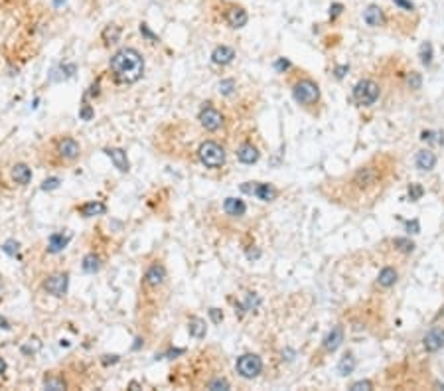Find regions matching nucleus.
Returning <instances> with one entry per match:
<instances>
[{
  "label": "nucleus",
  "instance_id": "nucleus-1",
  "mask_svg": "<svg viewBox=\"0 0 444 391\" xmlns=\"http://www.w3.org/2000/svg\"><path fill=\"white\" fill-rule=\"evenodd\" d=\"M109 69L117 83L131 85L144 75V58L135 47H120L111 55Z\"/></svg>",
  "mask_w": 444,
  "mask_h": 391
},
{
  "label": "nucleus",
  "instance_id": "nucleus-2",
  "mask_svg": "<svg viewBox=\"0 0 444 391\" xmlns=\"http://www.w3.org/2000/svg\"><path fill=\"white\" fill-rule=\"evenodd\" d=\"M49 162L57 166H71L81 158L83 146L81 142L71 135H55L47 144Z\"/></svg>",
  "mask_w": 444,
  "mask_h": 391
},
{
  "label": "nucleus",
  "instance_id": "nucleus-3",
  "mask_svg": "<svg viewBox=\"0 0 444 391\" xmlns=\"http://www.w3.org/2000/svg\"><path fill=\"white\" fill-rule=\"evenodd\" d=\"M198 158L206 168L217 170L225 164V148L215 140H204L198 146Z\"/></svg>",
  "mask_w": 444,
  "mask_h": 391
},
{
  "label": "nucleus",
  "instance_id": "nucleus-4",
  "mask_svg": "<svg viewBox=\"0 0 444 391\" xmlns=\"http://www.w3.org/2000/svg\"><path fill=\"white\" fill-rule=\"evenodd\" d=\"M292 97L298 105L302 107H312L320 101V87L312 79H298L292 85Z\"/></svg>",
  "mask_w": 444,
  "mask_h": 391
},
{
  "label": "nucleus",
  "instance_id": "nucleus-5",
  "mask_svg": "<svg viewBox=\"0 0 444 391\" xmlns=\"http://www.w3.org/2000/svg\"><path fill=\"white\" fill-rule=\"evenodd\" d=\"M70 289V273L68 271H53L44 278L42 291L53 297V299H64Z\"/></svg>",
  "mask_w": 444,
  "mask_h": 391
},
{
  "label": "nucleus",
  "instance_id": "nucleus-6",
  "mask_svg": "<svg viewBox=\"0 0 444 391\" xmlns=\"http://www.w3.org/2000/svg\"><path fill=\"white\" fill-rule=\"evenodd\" d=\"M379 99V85L373 79H361L353 87V101L361 107H369Z\"/></svg>",
  "mask_w": 444,
  "mask_h": 391
},
{
  "label": "nucleus",
  "instance_id": "nucleus-7",
  "mask_svg": "<svg viewBox=\"0 0 444 391\" xmlns=\"http://www.w3.org/2000/svg\"><path fill=\"white\" fill-rule=\"evenodd\" d=\"M381 180V170H377L375 166H361L353 176H351V186L355 190H371L379 184Z\"/></svg>",
  "mask_w": 444,
  "mask_h": 391
},
{
  "label": "nucleus",
  "instance_id": "nucleus-8",
  "mask_svg": "<svg viewBox=\"0 0 444 391\" xmlns=\"http://www.w3.org/2000/svg\"><path fill=\"white\" fill-rule=\"evenodd\" d=\"M235 369H237V373L241 377L253 379V377H257L259 373L263 371V360L259 358L257 354H243V356L237 358Z\"/></svg>",
  "mask_w": 444,
  "mask_h": 391
},
{
  "label": "nucleus",
  "instance_id": "nucleus-9",
  "mask_svg": "<svg viewBox=\"0 0 444 391\" xmlns=\"http://www.w3.org/2000/svg\"><path fill=\"white\" fill-rule=\"evenodd\" d=\"M198 121H200V125H202L206 131H210V133L219 131V129L225 125V117H223V113H221L219 109H215L211 103L204 105V107L200 109Z\"/></svg>",
  "mask_w": 444,
  "mask_h": 391
},
{
  "label": "nucleus",
  "instance_id": "nucleus-10",
  "mask_svg": "<svg viewBox=\"0 0 444 391\" xmlns=\"http://www.w3.org/2000/svg\"><path fill=\"white\" fill-rule=\"evenodd\" d=\"M166 278H168V273H166V267H164L162 263H152L146 271H144V276H142V283H144V287H148V289H160L164 283H166Z\"/></svg>",
  "mask_w": 444,
  "mask_h": 391
},
{
  "label": "nucleus",
  "instance_id": "nucleus-11",
  "mask_svg": "<svg viewBox=\"0 0 444 391\" xmlns=\"http://www.w3.org/2000/svg\"><path fill=\"white\" fill-rule=\"evenodd\" d=\"M223 20L229 24V28H243L247 20H249V16H247V12H245V8L243 6H237V4H229L227 8H225V12H223Z\"/></svg>",
  "mask_w": 444,
  "mask_h": 391
},
{
  "label": "nucleus",
  "instance_id": "nucleus-12",
  "mask_svg": "<svg viewBox=\"0 0 444 391\" xmlns=\"http://www.w3.org/2000/svg\"><path fill=\"white\" fill-rule=\"evenodd\" d=\"M10 180L18 186H28L32 182V168L26 162H16L10 168Z\"/></svg>",
  "mask_w": 444,
  "mask_h": 391
},
{
  "label": "nucleus",
  "instance_id": "nucleus-13",
  "mask_svg": "<svg viewBox=\"0 0 444 391\" xmlns=\"http://www.w3.org/2000/svg\"><path fill=\"white\" fill-rule=\"evenodd\" d=\"M105 154L113 160L115 168L118 172H129L131 170V164H129V156L122 148H117V146H111V148H105Z\"/></svg>",
  "mask_w": 444,
  "mask_h": 391
},
{
  "label": "nucleus",
  "instance_id": "nucleus-14",
  "mask_svg": "<svg viewBox=\"0 0 444 391\" xmlns=\"http://www.w3.org/2000/svg\"><path fill=\"white\" fill-rule=\"evenodd\" d=\"M422 346L426 352H438L440 348H444V330L442 328H432L424 340H422Z\"/></svg>",
  "mask_w": 444,
  "mask_h": 391
},
{
  "label": "nucleus",
  "instance_id": "nucleus-15",
  "mask_svg": "<svg viewBox=\"0 0 444 391\" xmlns=\"http://www.w3.org/2000/svg\"><path fill=\"white\" fill-rule=\"evenodd\" d=\"M75 209H77V213H79L81 217H95V215H105V213H107V206H105L103 202H99V200L85 202V204L77 206Z\"/></svg>",
  "mask_w": 444,
  "mask_h": 391
},
{
  "label": "nucleus",
  "instance_id": "nucleus-16",
  "mask_svg": "<svg viewBox=\"0 0 444 391\" xmlns=\"http://www.w3.org/2000/svg\"><path fill=\"white\" fill-rule=\"evenodd\" d=\"M70 241H71V235L70 233H64V231H57V233L49 235V239H47V253H59V251H64V249L70 245Z\"/></svg>",
  "mask_w": 444,
  "mask_h": 391
},
{
  "label": "nucleus",
  "instance_id": "nucleus-17",
  "mask_svg": "<svg viewBox=\"0 0 444 391\" xmlns=\"http://www.w3.org/2000/svg\"><path fill=\"white\" fill-rule=\"evenodd\" d=\"M235 60V49L229 46H217L211 51V62L215 66H229Z\"/></svg>",
  "mask_w": 444,
  "mask_h": 391
},
{
  "label": "nucleus",
  "instance_id": "nucleus-18",
  "mask_svg": "<svg viewBox=\"0 0 444 391\" xmlns=\"http://www.w3.org/2000/svg\"><path fill=\"white\" fill-rule=\"evenodd\" d=\"M363 20L367 26H383L385 22V14H383V8L381 6H377V4H369L365 10H363Z\"/></svg>",
  "mask_w": 444,
  "mask_h": 391
},
{
  "label": "nucleus",
  "instance_id": "nucleus-19",
  "mask_svg": "<svg viewBox=\"0 0 444 391\" xmlns=\"http://www.w3.org/2000/svg\"><path fill=\"white\" fill-rule=\"evenodd\" d=\"M237 158L243 164H255L259 160V148L251 142H243L237 148Z\"/></svg>",
  "mask_w": 444,
  "mask_h": 391
},
{
  "label": "nucleus",
  "instance_id": "nucleus-20",
  "mask_svg": "<svg viewBox=\"0 0 444 391\" xmlns=\"http://www.w3.org/2000/svg\"><path fill=\"white\" fill-rule=\"evenodd\" d=\"M342 342H344V328L342 326H334L328 332L326 338H324V350L326 352H336L342 346Z\"/></svg>",
  "mask_w": 444,
  "mask_h": 391
},
{
  "label": "nucleus",
  "instance_id": "nucleus-21",
  "mask_svg": "<svg viewBox=\"0 0 444 391\" xmlns=\"http://www.w3.org/2000/svg\"><path fill=\"white\" fill-rule=\"evenodd\" d=\"M101 267H103V259H101V255L91 251V253H87L83 257V261H81V269L87 273V275H95V273H99L101 271Z\"/></svg>",
  "mask_w": 444,
  "mask_h": 391
},
{
  "label": "nucleus",
  "instance_id": "nucleus-22",
  "mask_svg": "<svg viewBox=\"0 0 444 391\" xmlns=\"http://www.w3.org/2000/svg\"><path fill=\"white\" fill-rule=\"evenodd\" d=\"M223 211H225L227 215H231V217H243L245 211H247V206H245V202L239 200V198H227V200L223 202Z\"/></svg>",
  "mask_w": 444,
  "mask_h": 391
},
{
  "label": "nucleus",
  "instance_id": "nucleus-23",
  "mask_svg": "<svg viewBox=\"0 0 444 391\" xmlns=\"http://www.w3.org/2000/svg\"><path fill=\"white\" fill-rule=\"evenodd\" d=\"M415 164H417L419 170L428 172V170H432V168L436 166V156H434V152H430V150H421V152H417Z\"/></svg>",
  "mask_w": 444,
  "mask_h": 391
},
{
  "label": "nucleus",
  "instance_id": "nucleus-24",
  "mask_svg": "<svg viewBox=\"0 0 444 391\" xmlns=\"http://www.w3.org/2000/svg\"><path fill=\"white\" fill-rule=\"evenodd\" d=\"M120 34H122L120 26H117V24H107V26L103 28V32H101V40H103L105 46H111V44H117L118 40H120Z\"/></svg>",
  "mask_w": 444,
  "mask_h": 391
},
{
  "label": "nucleus",
  "instance_id": "nucleus-25",
  "mask_svg": "<svg viewBox=\"0 0 444 391\" xmlns=\"http://www.w3.org/2000/svg\"><path fill=\"white\" fill-rule=\"evenodd\" d=\"M187 332H189V336H194V338H198V340L206 338V334H208L206 320H202V318H198V316L189 318V322H187Z\"/></svg>",
  "mask_w": 444,
  "mask_h": 391
},
{
  "label": "nucleus",
  "instance_id": "nucleus-26",
  "mask_svg": "<svg viewBox=\"0 0 444 391\" xmlns=\"http://www.w3.org/2000/svg\"><path fill=\"white\" fill-rule=\"evenodd\" d=\"M397 278H399V273L393 267H385V269H381V273L377 276V283H379V287L389 289V287H393V285L397 283Z\"/></svg>",
  "mask_w": 444,
  "mask_h": 391
},
{
  "label": "nucleus",
  "instance_id": "nucleus-27",
  "mask_svg": "<svg viewBox=\"0 0 444 391\" xmlns=\"http://www.w3.org/2000/svg\"><path fill=\"white\" fill-rule=\"evenodd\" d=\"M253 194L257 196L259 200H263V202H273L275 198H277V190L273 188L271 184H255V190H253Z\"/></svg>",
  "mask_w": 444,
  "mask_h": 391
},
{
  "label": "nucleus",
  "instance_id": "nucleus-28",
  "mask_svg": "<svg viewBox=\"0 0 444 391\" xmlns=\"http://www.w3.org/2000/svg\"><path fill=\"white\" fill-rule=\"evenodd\" d=\"M44 387L46 389H66L68 379L64 375H57V373H47L44 377Z\"/></svg>",
  "mask_w": 444,
  "mask_h": 391
},
{
  "label": "nucleus",
  "instance_id": "nucleus-29",
  "mask_svg": "<svg viewBox=\"0 0 444 391\" xmlns=\"http://www.w3.org/2000/svg\"><path fill=\"white\" fill-rule=\"evenodd\" d=\"M353 369H355V358H353L351 354H346V356L340 360V364H338V371H340L342 375H350Z\"/></svg>",
  "mask_w": 444,
  "mask_h": 391
},
{
  "label": "nucleus",
  "instance_id": "nucleus-30",
  "mask_svg": "<svg viewBox=\"0 0 444 391\" xmlns=\"http://www.w3.org/2000/svg\"><path fill=\"white\" fill-rule=\"evenodd\" d=\"M235 89H237V83H235L233 79H223V81H219V85H217V91L221 93V95H233Z\"/></svg>",
  "mask_w": 444,
  "mask_h": 391
},
{
  "label": "nucleus",
  "instance_id": "nucleus-31",
  "mask_svg": "<svg viewBox=\"0 0 444 391\" xmlns=\"http://www.w3.org/2000/svg\"><path fill=\"white\" fill-rule=\"evenodd\" d=\"M421 138L426 142H432V144H444L442 133H436V131H424Z\"/></svg>",
  "mask_w": 444,
  "mask_h": 391
},
{
  "label": "nucleus",
  "instance_id": "nucleus-32",
  "mask_svg": "<svg viewBox=\"0 0 444 391\" xmlns=\"http://www.w3.org/2000/svg\"><path fill=\"white\" fill-rule=\"evenodd\" d=\"M421 62L422 66H430L432 64V46L428 42L421 46Z\"/></svg>",
  "mask_w": 444,
  "mask_h": 391
},
{
  "label": "nucleus",
  "instance_id": "nucleus-33",
  "mask_svg": "<svg viewBox=\"0 0 444 391\" xmlns=\"http://www.w3.org/2000/svg\"><path fill=\"white\" fill-rule=\"evenodd\" d=\"M393 245H397V249H401L403 253H411V251L415 249L413 241H409V239H395V241H393Z\"/></svg>",
  "mask_w": 444,
  "mask_h": 391
},
{
  "label": "nucleus",
  "instance_id": "nucleus-34",
  "mask_svg": "<svg viewBox=\"0 0 444 391\" xmlns=\"http://www.w3.org/2000/svg\"><path fill=\"white\" fill-rule=\"evenodd\" d=\"M206 387H208V389H229V381L217 377V379H211Z\"/></svg>",
  "mask_w": 444,
  "mask_h": 391
},
{
  "label": "nucleus",
  "instance_id": "nucleus-35",
  "mask_svg": "<svg viewBox=\"0 0 444 391\" xmlns=\"http://www.w3.org/2000/svg\"><path fill=\"white\" fill-rule=\"evenodd\" d=\"M18 247H20V245H18V241H14V239H8V241L4 243V247H2V251L14 257V255L18 253Z\"/></svg>",
  "mask_w": 444,
  "mask_h": 391
},
{
  "label": "nucleus",
  "instance_id": "nucleus-36",
  "mask_svg": "<svg viewBox=\"0 0 444 391\" xmlns=\"http://www.w3.org/2000/svg\"><path fill=\"white\" fill-rule=\"evenodd\" d=\"M422 192H424V190H422L421 184H413L411 188H409V196H411V200H413V202H417V200L421 198Z\"/></svg>",
  "mask_w": 444,
  "mask_h": 391
},
{
  "label": "nucleus",
  "instance_id": "nucleus-37",
  "mask_svg": "<svg viewBox=\"0 0 444 391\" xmlns=\"http://www.w3.org/2000/svg\"><path fill=\"white\" fill-rule=\"evenodd\" d=\"M421 83H422L421 75H419L417 71H413V73L409 75V85H411V89H421Z\"/></svg>",
  "mask_w": 444,
  "mask_h": 391
},
{
  "label": "nucleus",
  "instance_id": "nucleus-38",
  "mask_svg": "<svg viewBox=\"0 0 444 391\" xmlns=\"http://www.w3.org/2000/svg\"><path fill=\"white\" fill-rule=\"evenodd\" d=\"M79 117H81L83 121H91V117H93V109H91V105L83 103V105H81V109H79Z\"/></svg>",
  "mask_w": 444,
  "mask_h": 391
},
{
  "label": "nucleus",
  "instance_id": "nucleus-39",
  "mask_svg": "<svg viewBox=\"0 0 444 391\" xmlns=\"http://www.w3.org/2000/svg\"><path fill=\"white\" fill-rule=\"evenodd\" d=\"M139 30H141L142 36H144V38H148L150 42H158V36H156L154 32H150V28H148L146 24H141V28H139Z\"/></svg>",
  "mask_w": 444,
  "mask_h": 391
},
{
  "label": "nucleus",
  "instance_id": "nucleus-40",
  "mask_svg": "<svg viewBox=\"0 0 444 391\" xmlns=\"http://www.w3.org/2000/svg\"><path fill=\"white\" fill-rule=\"evenodd\" d=\"M373 387V383L371 381H367V379H361V381H357V383H353L350 389L353 391H361V389H371Z\"/></svg>",
  "mask_w": 444,
  "mask_h": 391
},
{
  "label": "nucleus",
  "instance_id": "nucleus-41",
  "mask_svg": "<svg viewBox=\"0 0 444 391\" xmlns=\"http://www.w3.org/2000/svg\"><path fill=\"white\" fill-rule=\"evenodd\" d=\"M59 178H47V180H44V184H42V190H55L57 186H59Z\"/></svg>",
  "mask_w": 444,
  "mask_h": 391
},
{
  "label": "nucleus",
  "instance_id": "nucleus-42",
  "mask_svg": "<svg viewBox=\"0 0 444 391\" xmlns=\"http://www.w3.org/2000/svg\"><path fill=\"white\" fill-rule=\"evenodd\" d=\"M210 318L215 324H219L221 320H223V312H221L219 308H210Z\"/></svg>",
  "mask_w": 444,
  "mask_h": 391
},
{
  "label": "nucleus",
  "instance_id": "nucleus-43",
  "mask_svg": "<svg viewBox=\"0 0 444 391\" xmlns=\"http://www.w3.org/2000/svg\"><path fill=\"white\" fill-rule=\"evenodd\" d=\"M393 2H395L397 6H401L403 10H413V8H415V4H413L411 0H393Z\"/></svg>",
  "mask_w": 444,
  "mask_h": 391
},
{
  "label": "nucleus",
  "instance_id": "nucleus-44",
  "mask_svg": "<svg viewBox=\"0 0 444 391\" xmlns=\"http://www.w3.org/2000/svg\"><path fill=\"white\" fill-rule=\"evenodd\" d=\"M275 68L279 69V71H282V69H288L290 68V64H288V60H284V58H281L277 64H275Z\"/></svg>",
  "mask_w": 444,
  "mask_h": 391
},
{
  "label": "nucleus",
  "instance_id": "nucleus-45",
  "mask_svg": "<svg viewBox=\"0 0 444 391\" xmlns=\"http://www.w3.org/2000/svg\"><path fill=\"white\" fill-rule=\"evenodd\" d=\"M407 230L411 231V233H417V231H419V221H417V219L409 221V224H407Z\"/></svg>",
  "mask_w": 444,
  "mask_h": 391
},
{
  "label": "nucleus",
  "instance_id": "nucleus-46",
  "mask_svg": "<svg viewBox=\"0 0 444 391\" xmlns=\"http://www.w3.org/2000/svg\"><path fill=\"white\" fill-rule=\"evenodd\" d=\"M348 66H340V68H336V77H338V79H342V77H344V75H346V71H348Z\"/></svg>",
  "mask_w": 444,
  "mask_h": 391
},
{
  "label": "nucleus",
  "instance_id": "nucleus-47",
  "mask_svg": "<svg viewBox=\"0 0 444 391\" xmlns=\"http://www.w3.org/2000/svg\"><path fill=\"white\" fill-rule=\"evenodd\" d=\"M34 342H36V350H40V348H42V344L38 342V338H34ZM22 352H24V354H28V352H32V354H34V350H32V346H30V348H22Z\"/></svg>",
  "mask_w": 444,
  "mask_h": 391
},
{
  "label": "nucleus",
  "instance_id": "nucleus-48",
  "mask_svg": "<svg viewBox=\"0 0 444 391\" xmlns=\"http://www.w3.org/2000/svg\"><path fill=\"white\" fill-rule=\"evenodd\" d=\"M6 369H8L6 360H4V358H0V375H4V373H6Z\"/></svg>",
  "mask_w": 444,
  "mask_h": 391
},
{
  "label": "nucleus",
  "instance_id": "nucleus-49",
  "mask_svg": "<svg viewBox=\"0 0 444 391\" xmlns=\"http://www.w3.org/2000/svg\"><path fill=\"white\" fill-rule=\"evenodd\" d=\"M440 316H444V306H442V310L438 312V318H440Z\"/></svg>",
  "mask_w": 444,
  "mask_h": 391
}]
</instances>
